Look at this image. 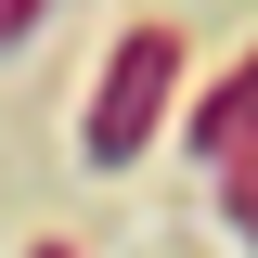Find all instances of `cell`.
<instances>
[{
  "instance_id": "1",
  "label": "cell",
  "mask_w": 258,
  "mask_h": 258,
  "mask_svg": "<svg viewBox=\"0 0 258 258\" xmlns=\"http://www.w3.org/2000/svg\"><path fill=\"white\" fill-rule=\"evenodd\" d=\"M168 91H181V39H168V26H129L116 64H103V103H91V168H129V155H142V129L168 116Z\"/></svg>"
},
{
  "instance_id": "2",
  "label": "cell",
  "mask_w": 258,
  "mask_h": 258,
  "mask_svg": "<svg viewBox=\"0 0 258 258\" xmlns=\"http://www.w3.org/2000/svg\"><path fill=\"white\" fill-rule=\"evenodd\" d=\"M181 142H194V155H220V168H245V155H258V39L232 52L220 103H194V116H181Z\"/></svg>"
},
{
  "instance_id": "3",
  "label": "cell",
  "mask_w": 258,
  "mask_h": 258,
  "mask_svg": "<svg viewBox=\"0 0 258 258\" xmlns=\"http://www.w3.org/2000/svg\"><path fill=\"white\" fill-rule=\"evenodd\" d=\"M232 232H245V245H258V155L232 168Z\"/></svg>"
},
{
  "instance_id": "4",
  "label": "cell",
  "mask_w": 258,
  "mask_h": 258,
  "mask_svg": "<svg viewBox=\"0 0 258 258\" xmlns=\"http://www.w3.org/2000/svg\"><path fill=\"white\" fill-rule=\"evenodd\" d=\"M26 13H39V0H0V39H13V26H26Z\"/></svg>"
},
{
  "instance_id": "5",
  "label": "cell",
  "mask_w": 258,
  "mask_h": 258,
  "mask_svg": "<svg viewBox=\"0 0 258 258\" xmlns=\"http://www.w3.org/2000/svg\"><path fill=\"white\" fill-rule=\"evenodd\" d=\"M26 258H64V245H26Z\"/></svg>"
}]
</instances>
